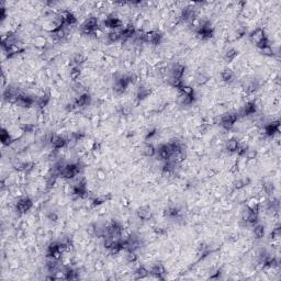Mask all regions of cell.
<instances>
[{
	"label": "cell",
	"instance_id": "cell-23",
	"mask_svg": "<svg viewBox=\"0 0 281 281\" xmlns=\"http://www.w3.org/2000/svg\"><path fill=\"white\" fill-rule=\"evenodd\" d=\"M83 57L81 56V55H77V56L74 58V62H75V64H76V66L83 63Z\"/></svg>",
	"mask_w": 281,
	"mask_h": 281
},
{
	"label": "cell",
	"instance_id": "cell-5",
	"mask_svg": "<svg viewBox=\"0 0 281 281\" xmlns=\"http://www.w3.org/2000/svg\"><path fill=\"white\" fill-rule=\"evenodd\" d=\"M104 23H106V25L108 26V28H112V29H117V28L121 26V21L115 17L107 18Z\"/></svg>",
	"mask_w": 281,
	"mask_h": 281
},
{
	"label": "cell",
	"instance_id": "cell-6",
	"mask_svg": "<svg viewBox=\"0 0 281 281\" xmlns=\"http://www.w3.org/2000/svg\"><path fill=\"white\" fill-rule=\"evenodd\" d=\"M137 215H138V218H142V220H148V218H151V216H152V211H151V209L147 207L140 208L137 211Z\"/></svg>",
	"mask_w": 281,
	"mask_h": 281
},
{
	"label": "cell",
	"instance_id": "cell-10",
	"mask_svg": "<svg viewBox=\"0 0 281 281\" xmlns=\"http://www.w3.org/2000/svg\"><path fill=\"white\" fill-rule=\"evenodd\" d=\"M238 146H239V144H238V142L236 140H231L227 142V145H226V148L229 149V152H236L238 148Z\"/></svg>",
	"mask_w": 281,
	"mask_h": 281
},
{
	"label": "cell",
	"instance_id": "cell-11",
	"mask_svg": "<svg viewBox=\"0 0 281 281\" xmlns=\"http://www.w3.org/2000/svg\"><path fill=\"white\" fill-rule=\"evenodd\" d=\"M49 95H45V96H42V97L39 98V99L35 101V103H36L39 107H41V108H42V107H45L46 104L49 103Z\"/></svg>",
	"mask_w": 281,
	"mask_h": 281
},
{
	"label": "cell",
	"instance_id": "cell-21",
	"mask_svg": "<svg viewBox=\"0 0 281 281\" xmlns=\"http://www.w3.org/2000/svg\"><path fill=\"white\" fill-rule=\"evenodd\" d=\"M1 140H2L3 143H8V142H10V136H9L8 133H6L5 130H3L2 133H1Z\"/></svg>",
	"mask_w": 281,
	"mask_h": 281
},
{
	"label": "cell",
	"instance_id": "cell-9",
	"mask_svg": "<svg viewBox=\"0 0 281 281\" xmlns=\"http://www.w3.org/2000/svg\"><path fill=\"white\" fill-rule=\"evenodd\" d=\"M256 111V106L255 103H252V102H248V103L245 104L244 109H243V111H242V113L243 114H252V113H255Z\"/></svg>",
	"mask_w": 281,
	"mask_h": 281
},
{
	"label": "cell",
	"instance_id": "cell-16",
	"mask_svg": "<svg viewBox=\"0 0 281 281\" xmlns=\"http://www.w3.org/2000/svg\"><path fill=\"white\" fill-rule=\"evenodd\" d=\"M236 56H237V52H236L235 49H229V51L226 52V54H225V58H226V60H229V62L234 59Z\"/></svg>",
	"mask_w": 281,
	"mask_h": 281
},
{
	"label": "cell",
	"instance_id": "cell-1",
	"mask_svg": "<svg viewBox=\"0 0 281 281\" xmlns=\"http://www.w3.org/2000/svg\"><path fill=\"white\" fill-rule=\"evenodd\" d=\"M238 119V114H235V113H229V114H225L222 117L221 119V125L225 129H231L234 123Z\"/></svg>",
	"mask_w": 281,
	"mask_h": 281
},
{
	"label": "cell",
	"instance_id": "cell-20",
	"mask_svg": "<svg viewBox=\"0 0 281 281\" xmlns=\"http://www.w3.org/2000/svg\"><path fill=\"white\" fill-rule=\"evenodd\" d=\"M127 260L130 262H135V261L137 260V257L134 254V252H129V254H127Z\"/></svg>",
	"mask_w": 281,
	"mask_h": 281
},
{
	"label": "cell",
	"instance_id": "cell-13",
	"mask_svg": "<svg viewBox=\"0 0 281 281\" xmlns=\"http://www.w3.org/2000/svg\"><path fill=\"white\" fill-rule=\"evenodd\" d=\"M155 153H156V149L154 148V146L153 145H146L145 146V148H144V154L146 156H154L155 155Z\"/></svg>",
	"mask_w": 281,
	"mask_h": 281
},
{
	"label": "cell",
	"instance_id": "cell-14",
	"mask_svg": "<svg viewBox=\"0 0 281 281\" xmlns=\"http://www.w3.org/2000/svg\"><path fill=\"white\" fill-rule=\"evenodd\" d=\"M254 233H255V236L256 237H262L265 234V231H264V227L261 226V225H256L255 229H254Z\"/></svg>",
	"mask_w": 281,
	"mask_h": 281
},
{
	"label": "cell",
	"instance_id": "cell-22",
	"mask_svg": "<svg viewBox=\"0 0 281 281\" xmlns=\"http://www.w3.org/2000/svg\"><path fill=\"white\" fill-rule=\"evenodd\" d=\"M205 81H208V77L205 76L204 74H200L199 75V77H198V83H204Z\"/></svg>",
	"mask_w": 281,
	"mask_h": 281
},
{
	"label": "cell",
	"instance_id": "cell-2",
	"mask_svg": "<svg viewBox=\"0 0 281 281\" xmlns=\"http://www.w3.org/2000/svg\"><path fill=\"white\" fill-rule=\"evenodd\" d=\"M31 207H32V201L29 198H23L18 201L17 211H19L20 213L26 212V211H29L31 209Z\"/></svg>",
	"mask_w": 281,
	"mask_h": 281
},
{
	"label": "cell",
	"instance_id": "cell-4",
	"mask_svg": "<svg viewBox=\"0 0 281 281\" xmlns=\"http://www.w3.org/2000/svg\"><path fill=\"white\" fill-rule=\"evenodd\" d=\"M89 101H90V97H89V95H87V93H83V95H80L79 97L75 100L74 103L76 104V107H85V106H88Z\"/></svg>",
	"mask_w": 281,
	"mask_h": 281
},
{
	"label": "cell",
	"instance_id": "cell-24",
	"mask_svg": "<svg viewBox=\"0 0 281 281\" xmlns=\"http://www.w3.org/2000/svg\"><path fill=\"white\" fill-rule=\"evenodd\" d=\"M49 218H51V220H53V221H56V218H57V215L55 214V213H51V214L49 215Z\"/></svg>",
	"mask_w": 281,
	"mask_h": 281
},
{
	"label": "cell",
	"instance_id": "cell-18",
	"mask_svg": "<svg viewBox=\"0 0 281 281\" xmlns=\"http://www.w3.org/2000/svg\"><path fill=\"white\" fill-rule=\"evenodd\" d=\"M79 74H80V69H79L78 66H75L74 68L70 70V76H72L73 79H76V78L79 76Z\"/></svg>",
	"mask_w": 281,
	"mask_h": 281
},
{
	"label": "cell",
	"instance_id": "cell-3",
	"mask_svg": "<svg viewBox=\"0 0 281 281\" xmlns=\"http://www.w3.org/2000/svg\"><path fill=\"white\" fill-rule=\"evenodd\" d=\"M49 142H51V144H52V146L54 147V148H62V147L65 146L67 143V140L64 137H62V136H56V135L49 138Z\"/></svg>",
	"mask_w": 281,
	"mask_h": 281
},
{
	"label": "cell",
	"instance_id": "cell-17",
	"mask_svg": "<svg viewBox=\"0 0 281 281\" xmlns=\"http://www.w3.org/2000/svg\"><path fill=\"white\" fill-rule=\"evenodd\" d=\"M109 39H110V41H112V42H115V41L122 39V36H121V31L120 32H112V33H110Z\"/></svg>",
	"mask_w": 281,
	"mask_h": 281
},
{
	"label": "cell",
	"instance_id": "cell-12",
	"mask_svg": "<svg viewBox=\"0 0 281 281\" xmlns=\"http://www.w3.org/2000/svg\"><path fill=\"white\" fill-rule=\"evenodd\" d=\"M148 95H149V89L145 88V87H142V88L138 89V91H137V99L138 100L145 99Z\"/></svg>",
	"mask_w": 281,
	"mask_h": 281
},
{
	"label": "cell",
	"instance_id": "cell-7",
	"mask_svg": "<svg viewBox=\"0 0 281 281\" xmlns=\"http://www.w3.org/2000/svg\"><path fill=\"white\" fill-rule=\"evenodd\" d=\"M151 273H152L153 275H155L156 278L163 279L161 275H164V273H165V269H164V267L161 266V265L157 264V265H155V266L153 267L152 270H151Z\"/></svg>",
	"mask_w": 281,
	"mask_h": 281
},
{
	"label": "cell",
	"instance_id": "cell-8",
	"mask_svg": "<svg viewBox=\"0 0 281 281\" xmlns=\"http://www.w3.org/2000/svg\"><path fill=\"white\" fill-rule=\"evenodd\" d=\"M221 76H222V79H223L224 81H226V83H231V81H233V79H234V74H233V72L231 69H225V70H223Z\"/></svg>",
	"mask_w": 281,
	"mask_h": 281
},
{
	"label": "cell",
	"instance_id": "cell-19",
	"mask_svg": "<svg viewBox=\"0 0 281 281\" xmlns=\"http://www.w3.org/2000/svg\"><path fill=\"white\" fill-rule=\"evenodd\" d=\"M248 179H241V180H238L235 182V188L236 189H241V188H243L244 186H246V184L248 182Z\"/></svg>",
	"mask_w": 281,
	"mask_h": 281
},
{
	"label": "cell",
	"instance_id": "cell-15",
	"mask_svg": "<svg viewBox=\"0 0 281 281\" xmlns=\"http://www.w3.org/2000/svg\"><path fill=\"white\" fill-rule=\"evenodd\" d=\"M136 278L140 279V278H144V277H146L147 273H148V271H147L144 267H140L137 270H136Z\"/></svg>",
	"mask_w": 281,
	"mask_h": 281
}]
</instances>
